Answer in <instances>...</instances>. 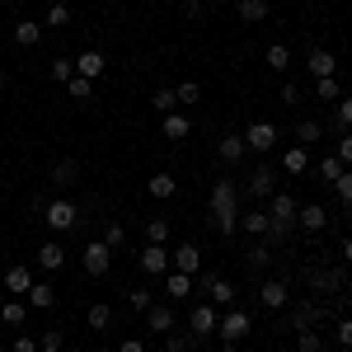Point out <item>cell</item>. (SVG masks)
<instances>
[{
    "label": "cell",
    "mask_w": 352,
    "mask_h": 352,
    "mask_svg": "<svg viewBox=\"0 0 352 352\" xmlns=\"http://www.w3.org/2000/svg\"><path fill=\"white\" fill-rule=\"evenodd\" d=\"M127 305H132V310H141V315H146V310H151V305H155V300H151V292H146V287H136V292H127Z\"/></svg>",
    "instance_id": "bcb514c9"
},
{
    "label": "cell",
    "mask_w": 352,
    "mask_h": 352,
    "mask_svg": "<svg viewBox=\"0 0 352 352\" xmlns=\"http://www.w3.org/2000/svg\"><path fill=\"white\" fill-rule=\"evenodd\" d=\"M80 263H85V272H89V277H104V272L113 268V249L104 240L85 244V249H80Z\"/></svg>",
    "instance_id": "277c9868"
},
{
    "label": "cell",
    "mask_w": 352,
    "mask_h": 352,
    "mask_svg": "<svg viewBox=\"0 0 352 352\" xmlns=\"http://www.w3.org/2000/svg\"><path fill=\"white\" fill-rule=\"evenodd\" d=\"M136 263H141L146 277H164V272H169V249H164V244H146Z\"/></svg>",
    "instance_id": "9c48e42d"
},
{
    "label": "cell",
    "mask_w": 352,
    "mask_h": 352,
    "mask_svg": "<svg viewBox=\"0 0 352 352\" xmlns=\"http://www.w3.org/2000/svg\"><path fill=\"white\" fill-rule=\"evenodd\" d=\"M258 300H263L268 310H282V305L292 300V287H287V282H277V277H268V282L258 287Z\"/></svg>",
    "instance_id": "9a60e30c"
},
{
    "label": "cell",
    "mask_w": 352,
    "mask_h": 352,
    "mask_svg": "<svg viewBox=\"0 0 352 352\" xmlns=\"http://www.w3.org/2000/svg\"><path fill=\"white\" fill-rule=\"evenodd\" d=\"M0 5H14V0H0Z\"/></svg>",
    "instance_id": "6f0895ef"
},
{
    "label": "cell",
    "mask_w": 352,
    "mask_h": 352,
    "mask_svg": "<svg viewBox=\"0 0 352 352\" xmlns=\"http://www.w3.org/2000/svg\"><path fill=\"white\" fill-rule=\"evenodd\" d=\"M268 263H272V254H268V240H263V244H254V249H249V268H254V272H263Z\"/></svg>",
    "instance_id": "f35d334b"
},
{
    "label": "cell",
    "mask_w": 352,
    "mask_h": 352,
    "mask_svg": "<svg viewBox=\"0 0 352 352\" xmlns=\"http://www.w3.org/2000/svg\"><path fill=\"white\" fill-rule=\"evenodd\" d=\"M164 296H169V300H188L192 296V277L169 268V272H164Z\"/></svg>",
    "instance_id": "e0dca14e"
},
{
    "label": "cell",
    "mask_w": 352,
    "mask_h": 352,
    "mask_svg": "<svg viewBox=\"0 0 352 352\" xmlns=\"http://www.w3.org/2000/svg\"><path fill=\"white\" fill-rule=\"evenodd\" d=\"M43 221L52 226L56 235H66V230H76V226H80V212H76V202L56 197V202H47V207H43Z\"/></svg>",
    "instance_id": "7a4b0ae2"
},
{
    "label": "cell",
    "mask_w": 352,
    "mask_h": 352,
    "mask_svg": "<svg viewBox=\"0 0 352 352\" xmlns=\"http://www.w3.org/2000/svg\"><path fill=\"white\" fill-rule=\"evenodd\" d=\"M282 169H287V174H305V169H310V151H305V146H287V151H282Z\"/></svg>",
    "instance_id": "44dd1931"
},
{
    "label": "cell",
    "mask_w": 352,
    "mask_h": 352,
    "mask_svg": "<svg viewBox=\"0 0 352 352\" xmlns=\"http://www.w3.org/2000/svg\"><path fill=\"white\" fill-rule=\"evenodd\" d=\"M164 352H188V338L169 329V333H164Z\"/></svg>",
    "instance_id": "681fc988"
},
{
    "label": "cell",
    "mask_w": 352,
    "mask_h": 352,
    "mask_svg": "<svg viewBox=\"0 0 352 352\" xmlns=\"http://www.w3.org/2000/svg\"><path fill=\"white\" fill-rule=\"evenodd\" d=\"M305 71H310L315 80H324V76H338V56L324 52V47H315V52L305 56Z\"/></svg>",
    "instance_id": "7c38bea8"
},
{
    "label": "cell",
    "mask_w": 352,
    "mask_h": 352,
    "mask_svg": "<svg viewBox=\"0 0 352 352\" xmlns=\"http://www.w3.org/2000/svg\"><path fill=\"white\" fill-rule=\"evenodd\" d=\"M141 5H155V0H141Z\"/></svg>",
    "instance_id": "9f6ffc18"
},
{
    "label": "cell",
    "mask_w": 352,
    "mask_h": 352,
    "mask_svg": "<svg viewBox=\"0 0 352 352\" xmlns=\"http://www.w3.org/2000/svg\"><path fill=\"white\" fill-rule=\"evenodd\" d=\"M320 320V305H310V300H300L296 310H292V329H310Z\"/></svg>",
    "instance_id": "83f0119b"
},
{
    "label": "cell",
    "mask_w": 352,
    "mask_h": 352,
    "mask_svg": "<svg viewBox=\"0 0 352 352\" xmlns=\"http://www.w3.org/2000/svg\"><path fill=\"white\" fill-rule=\"evenodd\" d=\"M85 320H89V329H109L113 324V305H104V300H99V305H89V315H85Z\"/></svg>",
    "instance_id": "4dcf8cb0"
},
{
    "label": "cell",
    "mask_w": 352,
    "mask_h": 352,
    "mask_svg": "<svg viewBox=\"0 0 352 352\" xmlns=\"http://www.w3.org/2000/svg\"><path fill=\"white\" fill-rule=\"evenodd\" d=\"M296 226L305 230V235H320V230L329 226V212L320 207V202H305V207L296 212Z\"/></svg>",
    "instance_id": "8fae6325"
},
{
    "label": "cell",
    "mask_w": 352,
    "mask_h": 352,
    "mask_svg": "<svg viewBox=\"0 0 352 352\" xmlns=\"http://www.w3.org/2000/svg\"><path fill=\"white\" fill-rule=\"evenodd\" d=\"M66 89H71V99H76V104L94 99V80H85V76H71V80H66Z\"/></svg>",
    "instance_id": "f546056e"
},
{
    "label": "cell",
    "mask_w": 352,
    "mask_h": 352,
    "mask_svg": "<svg viewBox=\"0 0 352 352\" xmlns=\"http://www.w3.org/2000/svg\"><path fill=\"white\" fill-rule=\"evenodd\" d=\"M244 192H249V197H258V202H263V197H272V192H277V169H268V164H258V169L249 174V184H244Z\"/></svg>",
    "instance_id": "ba28073f"
},
{
    "label": "cell",
    "mask_w": 352,
    "mask_h": 352,
    "mask_svg": "<svg viewBox=\"0 0 352 352\" xmlns=\"http://www.w3.org/2000/svg\"><path fill=\"white\" fill-rule=\"evenodd\" d=\"M10 352H38V338H33V333H19V338H14V348Z\"/></svg>",
    "instance_id": "f907efd6"
},
{
    "label": "cell",
    "mask_w": 352,
    "mask_h": 352,
    "mask_svg": "<svg viewBox=\"0 0 352 352\" xmlns=\"http://www.w3.org/2000/svg\"><path fill=\"white\" fill-rule=\"evenodd\" d=\"M118 352H146V348H141V338H122V343H118Z\"/></svg>",
    "instance_id": "db71d44e"
},
{
    "label": "cell",
    "mask_w": 352,
    "mask_h": 352,
    "mask_svg": "<svg viewBox=\"0 0 352 352\" xmlns=\"http://www.w3.org/2000/svg\"><path fill=\"white\" fill-rule=\"evenodd\" d=\"M146 329H151V333H169V329H174V310L155 300V305L146 310Z\"/></svg>",
    "instance_id": "d6986e66"
},
{
    "label": "cell",
    "mask_w": 352,
    "mask_h": 352,
    "mask_svg": "<svg viewBox=\"0 0 352 352\" xmlns=\"http://www.w3.org/2000/svg\"><path fill=\"white\" fill-rule=\"evenodd\" d=\"M217 155L226 164H240L244 155H249V146H244V136H221V141H217Z\"/></svg>",
    "instance_id": "ac0fdd59"
},
{
    "label": "cell",
    "mask_w": 352,
    "mask_h": 352,
    "mask_svg": "<svg viewBox=\"0 0 352 352\" xmlns=\"http://www.w3.org/2000/svg\"><path fill=\"white\" fill-rule=\"evenodd\" d=\"M338 263H348V268H352V235L338 244Z\"/></svg>",
    "instance_id": "f5cc1de1"
},
{
    "label": "cell",
    "mask_w": 352,
    "mask_h": 352,
    "mask_svg": "<svg viewBox=\"0 0 352 352\" xmlns=\"http://www.w3.org/2000/svg\"><path fill=\"white\" fill-rule=\"evenodd\" d=\"M263 61H268V71H287V66H292V47H287V43H272Z\"/></svg>",
    "instance_id": "f1b7e54d"
},
{
    "label": "cell",
    "mask_w": 352,
    "mask_h": 352,
    "mask_svg": "<svg viewBox=\"0 0 352 352\" xmlns=\"http://www.w3.org/2000/svg\"><path fill=\"white\" fill-rule=\"evenodd\" d=\"M338 160L352 164V132H343V141H338Z\"/></svg>",
    "instance_id": "816d5d0a"
},
{
    "label": "cell",
    "mask_w": 352,
    "mask_h": 352,
    "mask_svg": "<svg viewBox=\"0 0 352 352\" xmlns=\"http://www.w3.org/2000/svg\"><path fill=\"white\" fill-rule=\"evenodd\" d=\"M71 76H76V61H71V56H56V61H52V80L66 85Z\"/></svg>",
    "instance_id": "f6af8a7d"
},
{
    "label": "cell",
    "mask_w": 352,
    "mask_h": 352,
    "mask_svg": "<svg viewBox=\"0 0 352 352\" xmlns=\"http://www.w3.org/2000/svg\"><path fill=\"white\" fill-rule=\"evenodd\" d=\"M217 320H221V310L207 300V305H192L188 310V329L197 333V338H207V333H217Z\"/></svg>",
    "instance_id": "52a82bcc"
},
{
    "label": "cell",
    "mask_w": 352,
    "mask_h": 352,
    "mask_svg": "<svg viewBox=\"0 0 352 352\" xmlns=\"http://www.w3.org/2000/svg\"><path fill=\"white\" fill-rule=\"evenodd\" d=\"M249 329H254V320H249L244 310H235V305H230V310H226V315L217 320V333H221V343H240V338L249 333Z\"/></svg>",
    "instance_id": "3957f363"
},
{
    "label": "cell",
    "mask_w": 352,
    "mask_h": 352,
    "mask_svg": "<svg viewBox=\"0 0 352 352\" xmlns=\"http://www.w3.org/2000/svg\"><path fill=\"white\" fill-rule=\"evenodd\" d=\"M202 292H207V300H212L217 310H230V305H235V296H240V292H235L226 277H217V272H212V277H202Z\"/></svg>",
    "instance_id": "8992f818"
},
{
    "label": "cell",
    "mask_w": 352,
    "mask_h": 352,
    "mask_svg": "<svg viewBox=\"0 0 352 352\" xmlns=\"http://www.w3.org/2000/svg\"><path fill=\"white\" fill-rule=\"evenodd\" d=\"M169 268H174V272H188V277H192V272L202 268V249L184 240L179 249H169Z\"/></svg>",
    "instance_id": "30bf717a"
},
{
    "label": "cell",
    "mask_w": 352,
    "mask_h": 352,
    "mask_svg": "<svg viewBox=\"0 0 352 352\" xmlns=\"http://www.w3.org/2000/svg\"><path fill=\"white\" fill-rule=\"evenodd\" d=\"M333 192H338V202H348V207H352V169H343V174L333 179Z\"/></svg>",
    "instance_id": "ee69618b"
},
{
    "label": "cell",
    "mask_w": 352,
    "mask_h": 352,
    "mask_svg": "<svg viewBox=\"0 0 352 352\" xmlns=\"http://www.w3.org/2000/svg\"><path fill=\"white\" fill-rule=\"evenodd\" d=\"M174 192H179V179H174V174H155V179H151V197H155V202H169Z\"/></svg>",
    "instance_id": "d4e9b609"
},
{
    "label": "cell",
    "mask_w": 352,
    "mask_h": 352,
    "mask_svg": "<svg viewBox=\"0 0 352 352\" xmlns=\"http://www.w3.org/2000/svg\"><path fill=\"white\" fill-rule=\"evenodd\" d=\"M61 263H66V249H61V244H56V240H47V244H38V268H47V272H56V268H61Z\"/></svg>",
    "instance_id": "ffe728a7"
},
{
    "label": "cell",
    "mask_w": 352,
    "mask_h": 352,
    "mask_svg": "<svg viewBox=\"0 0 352 352\" xmlns=\"http://www.w3.org/2000/svg\"><path fill=\"white\" fill-rule=\"evenodd\" d=\"M24 305L28 310H52L56 305V287L52 282H33V287L24 292Z\"/></svg>",
    "instance_id": "5bb4252c"
},
{
    "label": "cell",
    "mask_w": 352,
    "mask_h": 352,
    "mask_svg": "<svg viewBox=\"0 0 352 352\" xmlns=\"http://www.w3.org/2000/svg\"><path fill=\"white\" fill-rule=\"evenodd\" d=\"M268 0H240V19L244 24H263V19H268Z\"/></svg>",
    "instance_id": "484cf974"
},
{
    "label": "cell",
    "mask_w": 352,
    "mask_h": 352,
    "mask_svg": "<svg viewBox=\"0 0 352 352\" xmlns=\"http://www.w3.org/2000/svg\"><path fill=\"white\" fill-rule=\"evenodd\" d=\"M240 136H244V146H249L254 155H268L272 146H277V127H272V122H249Z\"/></svg>",
    "instance_id": "5b68a950"
},
{
    "label": "cell",
    "mask_w": 352,
    "mask_h": 352,
    "mask_svg": "<svg viewBox=\"0 0 352 352\" xmlns=\"http://www.w3.org/2000/svg\"><path fill=\"white\" fill-rule=\"evenodd\" d=\"M164 136L169 141H184L188 136V113H164Z\"/></svg>",
    "instance_id": "4316f807"
},
{
    "label": "cell",
    "mask_w": 352,
    "mask_h": 352,
    "mask_svg": "<svg viewBox=\"0 0 352 352\" xmlns=\"http://www.w3.org/2000/svg\"><path fill=\"white\" fill-rule=\"evenodd\" d=\"M66 348V338H61V329H47L43 338H38V352H61Z\"/></svg>",
    "instance_id": "7bdbcfd3"
},
{
    "label": "cell",
    "mask_w": 352,
    "mask_h": 352,
    "mask_svg": "<svg viewBox=\"0 0 352 352\" xmlns=\"http://www.w3.org/2000/svg\"><path fill=\"white\" fill-rule=\"evenodd\" d=\"M333 333H338V348H352V315H343Z\"/></svg>",
    "instance_id": "7dc6e473"
},
{
    "label": "cell",
    "mask_w": 352,
    "mask_h": 352,
    "mask_svg": "<svg viewBox=\"0 0 352 352\" xmlns=\"http://www.w3.org/2000/svg\"><path fill=\"white\" fill-rule=\"evenodd\" d=\"M104 244H109L113 254H118V249H122V244H127V230H122V226H118V221H109V226H104Z\"/></svg>",
    "instance_id": "74e56055"
},
{
    "label": "cell",
    "mask_w": 352,
    "mask_h": 352,
    "mask_svg": "<svg viewBox=\"0 0 352 352\" xmlns=\"http://www.w3.org/2000/svg\"><path fill=\"white\" fill-rule=\"evenodd\" d=\"M104 71H109L104 52H94V47H89V52H80V56H76V76H85V80H99Z\"/></svg>",
    "instance_id": "2e32d148"
},
{
    "label": "cell",
    "mask_w": 352,
    "mask_h": 352,
    "mask_svg": "<svg viewBox=\"0 0 352 352\" xmlns=\"http://www.w3.org/2000/svg\"><path fill=\"white\" fill-rule=\"evenodd\" d=\"M343 169H348V164L338 160V155H324V160H320V179H329V184H333V179L343 174Z\"/></svg>",
    "instance_id": "b9f144b4"
},
{
    "label": "cell",
    "mask_w": 352,
    "mask_h": 352,
    "mask_svg": "<svg viewBox=\"0 0 352 352\" xmlns=\"http://www.w3.org/2000/svg\"><path fill=\"white\" fill-rule=\"evenodd\" d=\"M296 141H300V146L320 141V122H315V118H305V122H296Z\"/></svg>",
    "instance_id": "60d3db41"
},
{
    "label": "cell",
    "mask_w": 352,
    "mask_h": 352,
    "mask_svg": "<svg viewBox=\"0 0 352 352\" xmlns=\"http://www.w3.org/2000/svg\"><path fill=\"white\" fill-rule=\"evenodd\" d=\"M38 38H43L38 19H19V24H14V43H19V47H38Z\"/></svg>",
    "instance_id": "cb8c5ba5"
},
{
    "label": "cell",
    "mask_w": 352,
    "mask_h": 352,
    "mask_svg": "<svg viewBox=\"0 0 352 352\" xmlns=\"http://www.w3.org/2000/svg\"><path fill=\"white\" fill-rule=\"evenodd\" d=\"M146 244H169V226H164L160 217L146 221Z\"/></svg>",
    "instance_id": "8d00e7d4"
},
{
    "label": "cell",
    "mask_w": 352,
    "mask_h": 352,
    "mask_svg": "<svg viewBox=\"0 0 352 352\" xmlns=\"http://www.w3.org/2000/svg\"><path fill=\"white\" fill-rule=\"evenodd\" d=\"M296 343H300V352H324V338H320V329H296Z\"/></svg>",
    "instance_id": "1f68e13d"
},
{
    "label": "cell",
    "mask_w": 352,
    "mask_h": 352,
    "mask_svg": "<svg viewBox=\"0 0 352 352\" xmlns=\"http://www.w3.org/2000/svg\"><path fill=\"white\" fill-rule=\"evenodd\" d=\"M212 221H217V230L226 240L240 230V192H235L230 179H221L217 188H212Z\"/></svg>",
    "instance_id": "6da1fadb"
},
{
    "label": "cell",
    "mask_w": 352,
    "mask_h": 352,
    "mask_svg": "<svg viewBox=\"0 0 352 352\" xmlns=\"http://www.w3.org/2000/svg\"><path fill=\"white\" fill-rule=\"evenodd\" d=\"M151 109L160 113V118H164V113H174V109H179V99H174V89H155V94H151Z\"/></svg>",
    "instance_id": "d6a6232c"
},
{
    "label": "cell",
    "mask_w": 352,
    "mask_h": 352,
    "mask_svg": "<svg viewBox=\"0 0 352 352\" xmlns=\"http://www.w3.org/2000/svg\"><path fill=\"white\" fill-rule=\"evenodd\" d=\"M76 160H56V169H52V184H76Z\"/></svg>",
    "instance_id": "ab89813d"
},
{
    "label": "cell",
    "mask_w": 352,
    "mask_h": 352,
    "mask_svg": "<svg viewBox=\"0 0 352 352\" xmlns=\"http://www.w3.org/2000/svg\"><path fill=\"white\" fill-rule=\"evenodd\" d=\"M174 99H179V104H197V99H202V85H197V80L174 85Z\"/></svg>",
    "instance_id": "836d02e7"
},
{
    "label": "cell",
    "mask_w": 352,
    "mask_h": 352,
    "mask_svg": "<svg viewBox=\"0 0 352 352\" xmlns=\"http://www.w3.org/2000/svg\"><path fill=\"white\" fill-rule=\"evenodd\" d=\"M24 320H28V305H24V300H0V324L19 329Z\"/></svg>",
    "instance_id": "7402d4cb"
},
{
    "label": "cell",
    "mask_w": 352,
    "mask_h": 352,
    "mask_svg": "<svg viewBox=\"0 0 352 352\" xmlns=\"http://www.w3.org/2000/svg\"><path fill=\"white\" fill-rule=\"evenodd\" d=\"M184 14H188V19H197V14H202V0H184Z\"/></svg>",
    "instance_id": "11a10c76"
},
{
    "label": "cell",
    "mask_w": 352,
    "mask_h": 352,
    "mask_svg": "<svg viewBox=\"0 0 352 352\" xmlns=\"http://www.w3.org/2000/svg\"><path fill=\"white\" fill-rule=\"evenodd\" d=\"M268 226H272L268 207H254V212H240V230H244V235H254V240H263V235H268Z\"/></svg>",
    "instance_id": "4fadbf2b"
},
{
    "label": "cell",
    "mask_w": 352,
    "mask_h": 352,
    "mask_svg": "<svg viewBox=\"0 0 352 352\" xmlns=\"http://www.w3.org/2000/svg\"><path fill=\"white\" fill-rule=\"evenodd\" d=\"M333 109H338V122H343V127L352 132V94H343V99H338Z\"/></svg>",
    "instance_id": "c3c4849f"
},
{
    "label": "cell",
    "mask_w": 352,
    "mask_h": 352,
    "mask_svg": "<svg viewBox=\"0 0 352 352\" xmlns=\"http://www.w3.org/2000/svg\"><path fill=\"white\" fill-rule=\"evenodd\" d=\"M66 24H71V10H66L61 0H52V5H47V28H66Z\"/></svg>",
    "instance_id": "e575fe53"
},
{
    "label": "cell",
    "mask_w": 352,
    "mask_h": 352,
    "mask_svg": "<svg viewBox=\"0 0 352 352\" xmlns=\"http://www.w3.org/2000/svg\"><path fill=\"white\" fill-rule=\"evenodd\" d=\"M315 94H320L324 104H333V99H343V94H338V76H324V80H315Z\"/></svg>",
    "instance_id": "d590c367"
},
{
    "label": "cell",
    "mask_w": 352,
    "mask_h": 352,
    "mask_svg": "<svg viewBox=\"0 0 352 352\" xmlns=\"http://www.w3.org/2000/svg\"><path fill=\"white\" fill-rule=\"evenodd\" d=\"M28 287H33V272H28L24 263H14V268L5 272V292H19V296H24Z\"/></svg>",
    "instance_id": "603a6c76"
}]
</instances>
